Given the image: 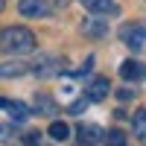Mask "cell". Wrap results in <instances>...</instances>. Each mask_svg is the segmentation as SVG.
I'll return each instance as SVG.
<instances>
[{
	"label": "cell",
	"mask_w": 146,
	"mask_h": 146,
	"mask_svg": "<svg viewBox=\"0 0 146 146\" xmlns=\"http://www.w3.org/2000/svg\"><path fill=\"white\" fill-rule=\"evenodd\" d=\"M82 32L100 38V35H105V23H102V21H85V23H82Z\"/></svg>",
	"instance_id": "8"
},
{
	"label": "cell",
	"mask_w": 146,
	"mask_h": 146,
	"mask_svg": "<svg viewBox=\"0 0 146 146\" xmlns=\"http://www.w3.org/2000/svg\"><path fill=\"white\" fill-rule=\"evenodd\" d=\"M27 73V64H0V76H21Z\"/></svg>",
	"instance_id": "11"
},
{
	"label": "cell",
	"mask_w": 146,
	"mask_h": 146,
	"mask_svg": "<svg viewBox=\"0 0 146 146\" xmlns=\"http://www.w3.org/2000/svg\"><path fill=\"white\" fill-rule=\"evenodd\" d=\"M3 6H6V0H0V12H3Z\"/></svg>",
	"instance_id": "17"
},
{
	"label": "cell",
	"mask_w": 146,
	"mask_h": 146,
	"mask_svg": "<svg viewBox=\"0 0 146 146\" xmlns=\"http://www.w3.org/2000/svg\"><path fill=\"white\" fill-rule=\"evenodd\" d=\"M9 114H12V120H27L29 117L27 105H21V102H9Z\"/></svg>",
	"instance_id": "13"
},
{
	"label": "cell",
	"mask_w": 146,
	"mask_h": 146,
	"mask_svg": "<svg viewBox=\"0 0 146 146\" xmlns=\"http://www.w3.org/2000/svg\"><path fill=\"white\" fill-rule=\"evenodd\" d=\"M50 137H53V140H67V137H70L67 123H53V126H50Z\"/></svg>",
	"instance_id": "10"
},
{
	"label": "cell",
	"mask_w": 146,
	"mask_h": 146,
	"mask_svg": "<svg viewBox=\"0 0 146 146\" xmlns=\"http://www.w3.org/2000/svg\"><path fill=\"white\" fill-rule=\"evenodd\" d=\"M120 38L126 41V47L140 50V47L146 44V27H143V23H126V27L120 29Z\"/></svg>",
	"instance_id": "2"
},
{
	"label": "cell",
	"mask_w": 146,
	"mask_h": 146,
	"mask_svg": "<svg viewBox=\"0 0 146 146\" xmlns=\"http://www.w3.org/2000/svg\"><path fill=\"white\" fill-rule=\"evenodd\" d=\"M108 146H126L123 135H120V131H111V135H108Z\"/></svg>",
	"instance_id": "14"
},
{
	"label": "cell",
	"mask_w": 146,
	"mask_h": 146,
	"mask_svg": "<svg viewBox=\"0 0 146 146\" xmlns=\"http://www.w3.org/2000/svg\"><path fill=\"white\" fill-rule=\"evenodd\" d=\"M79 3L88 12H94V15H114V12H117L114 0H79Z\"/></svg>",
	"instance_id": "6"
},
{
	"label": "cell",
	"mask_w": 146,
	"mask_h": 146,
	"mask_svg": "<svg viewBox=\"0 0 146 146\" xmlns=\"http://www.w3.org/2000/svg\"><path fill=\"white\" fill-rule=\"evenodd\" d=\"M82 108H85V100H82V102H73V105H70V114H82Z\"/></svg>",
	"instance_id": "15"
},
{
	"label": "cell",
	"mask_w": 146,
	"mask_h": 146,
	"mask_svg": "<svg viewBox=\"0 0 146 146\" xmlns=\"http://www.w3.org/2000/svg\"><path fill=\"white\" fill-rule=\"evenodd\" d=\"M100 135H102V131H100V126H82V129H79L82 143H96V140H100Z\"/></svg>",
	"instance_id": "9"
},
{
	"label": "cell",
	"mask_w": 146,
	"mask_h": 146,
	"mask_svg": "<svg viewBox=\"0 0 146 146\" xmlns=\"http://www.w3.org/2000/svg\"><path fill=\"white\" fill-rule=\"evenodd\" d=\"M35 105L41 108L38 114H56V102L50 100V96H38V100H35Z\"/></svg>",
	"instance_id": "12"
},
{
	"label": "cell",
	"mask_w": 146,
	"mask_h": 146,
	"mask_svg": "<svg viewBox=\"0 0 146 146\" xmlns=\"http://www.w3.org/2000/svg\"><path fill=\"white\" fill-rule=\"evenodd\" d=\"M0 108H9V100H0Z\"/></svg>",
	"instance_id": "16"
},
{
	"label": "cell",
	"mask_w": 146,
	"mask_h": 146,
	"mask_svg": "<svg viewBox=\"0 0 146 146\" xmlns=\"http://www.w3.org/2000/svg\"><path fill=\"white\" fill-rule=\"evenodd\" d=\"M108 88H111V85H108V79H94L91 85H88V91H85V100L88 102H102L105 96H108Z\"/></svg>",
	"instance_id": "5"
},
{
	"label": "cell",
	"mask_w": 146,
	"mask_h": 146,
	"mask_svg": "<svg viewBox=\"0 0 146 146\" xmlns=\"http://www.w3.org/2000/svg\"><path fill=\"white\" fill-rule=\"evenodd\" d=\"M120 76H123L126 82H143V79H146V64L135 62V58H129V62L120 64Z\"/></svg>",
	"instance_id": "3"
},
{
	"label": "cell",
	"mask_w": 146,
	"mask_h": 146,
	"mask_svg": "<svg viewBox=\"0 0 146 146\" xmlns=\"http://www.w3.org/2000/svg\"><path fill=\"white\" fill-rule=\"evenodd\" d=\"M0 50L12 56H27L35 50V35L27 27H6L0 32Z\"/></svg>",
	"instance_id": "1"
},
{
	"label": "cell",
	"mask_w": 146,
	"mask_h": 146,
	"mask_svg": "<svg viewBox=\"0 0 146 146\" xmlns=\"http://www.w3.org/2000/svg\"><path fill=\"white\" fill-rule=\"evenodd\" d=\"M131 129H135V135L140 143H146V111H137L135 120H131Z\"/></svg>",
	"instance_id": "7"
},
{
	"label": "cell",
	"mask_w": 146,
	"mask_h": 146,
	"mask_svg": "<svg viewBox=\"0 0 146 146\" xmlns=\"http://www.w3.org/2000/svg\"><path fill=\"white\" fill-rule=\"evenodd\" d=\"M18 12H21L23 18H44L47 12H50V6H47L44 0H21Z\"/></svg>",
	"instance_id": "4"
}]
</instances>
